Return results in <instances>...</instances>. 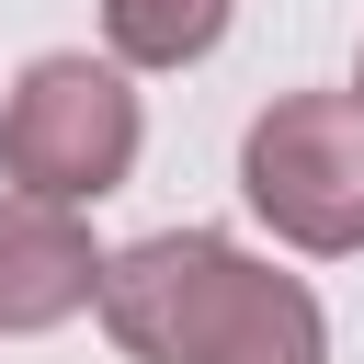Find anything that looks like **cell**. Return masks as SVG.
<instances>
[{
    "label": "cell",
    "mask_w": 364,
    "mask_h": 364,
    "mask_svg": "<svg viewBox=\"0 0 364 364\" xmlns=\"http://www.w3.org/2000/svg\"><path fill=\"white\" fill-rule=\"evenodd\" d=\"M102 341L125 364H330V307L228 228H148L102 262Z\"/></svg>",
    "instance_id": "cell-1"
},
{
    "label": "cell",
    "mask_w": 364,
    "mask_h": 364,
    "mask_svg": "<svg viewBox=\"0 0 364 364\" xmlns=\"http://www.w3.org/2000/svg\"><path fill=\"white\" fill-rule=\"evenodd\" d=\"M353 102H364V46H353Z\"/></svg>",
    "instance_id": "cell-6"
},
{
    "label": "cell",
    "mask_w": 364,
    "mask_h": 364,
    "mask_svg": "<svg viewBox=\"0 0 364 364\" xmlns=\"http://www.w3.org/2000/svg\"><path fill=\"white\" fill-rule=\"evenodd\" d=\"M239 205L284 250L353 262L364 250V102L353 91H273L239 125Z\"/></svg>",
    "instance_id": "cell-3"
},
{
    "label": "cell",
    "mask_w": 364,
    "mask_h": 364,
    "mask_svg": "<svg viewBox=\"0 0 364 364\" xmlns=\"http://www.w3.org/2000/svg\"><path fill=\"white\" fill-rule=\"evenodd\" d=\"M102 239L80 205H46V193H11L0 182V341H46L68 318L102 307Z\"/></svg>",
    "instance_id": "cell-4"
},
{
    "label": "cell",
    "mask_w": 364,
    "mask_h": 364,
    "mask_svg": "<svg viewBox=\"0 0 364 364\" xmlns=\"http://www.w3.org/2000/svg\"><path fill=\"white\" fill-rule=\"evenodd\" d=\"M148 159V102H136V68L91 57V46H46L11 68L0 91V182L11 193H46V205H102L125 193Z\"/></svg>",
    "instance_id": "cell-2"
},
{
    "label": "cell",
    "mask_w": 364,
    "mask_h": 364,
    "mask_svg": "<svg viewBox=\"0 0 364 364\" xmlns=\"http://www.w3.org/2000/svg\"><path fill=\"white\" fill-rule=\"evenodd\" d=\"M239 0H102V57L136 68V80H171V68H205L228 46Z\"/></svg>",
    "instance_id": "cell-5"
}]
</instances>
